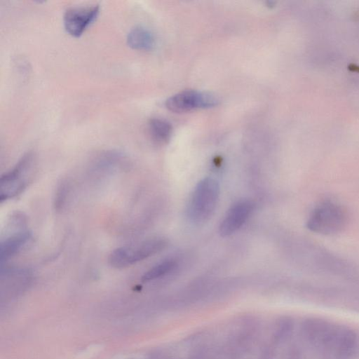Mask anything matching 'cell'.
<instances>
[{
  "mask_svg": "<svg viewBox=\"0 0 359 359\" xmlns=\"http://www.w3.org/2000/svg\"><path fill=\"white\" fill-rule=\"evenodd\" d=\"M302 332L313 346L337 358H348L359 348V338L354 331L321 319H308L302 325Z\"/></svg>",
  "mask_w": 359,
  "mask_h": 359,
  "instance_id": "1",
  "label": "cell"
},
{
  "mask_svg": "<svg viewBox=\"0 0 359 359\" xmlns=\"http://www.w3.org/2000/svg\"><path fill=\"white\" fill-rule=\"evenodd\" d=\"M219 185L210 177L201 180L196 186L187 205V216L195 224H202L211 217L219 196Z\"/></svg>",
  "mask_w": 359,
  "mask_h": 359,
  "instance_id": "2",
  "label": "cell"
},
{
  "mask_svg": "<svg viewBox=\"0 0 359 359\" xmlns=\"http://www.w3.org/2000/svg\"><path fill=\"white\" fill-rule=\"evenodd\" d=\"M347 215L344 209L332 201L317 205L307 220V228L313 232L329 235L339 232L346 226Z\"/></svg>",
  "mask_w": 359,
  "mask_h": 359,
  "instance_id": "3",
  "label": "cell"
},
{
  "mask_svg": "<svg viewBox=\"0 0 359 359\" xmlns=\"http://www.w3.org/2000/svg\"><path fill=\"white\" fill-rule=\"evenodd\" d=\"M25 215L20 212L13 213L6 224L0 243L1 262H6L17 254L31 238Z\"/></svg>",
  "mask_w": 359,
  "mask_h": 359,
  "instance_id": "4",
  "label": "cell"
},
{
  "mask_svg": "<svg viewBox=\"0 0 359 359\" xmlns=\"http://www.w3.org/2000/svg\"><path fill=\"white\" fill-rule=\"evenodd\" d=\"M166 245L165 239L156 238L136 245L120 247L111 252L109 263L116 269L126 268L158 253Z\"/></svg>",
  "mask_w": 359,
  "mask_h": 359,
  "instance_id": "5",
  "label": "cell"
},
{
  "mask_svg": "<svg viewBox=\"0 0 359 359\" xmlns=\"http://www.w3.org/2000/svg\"><path fill=\"white\" fill-rule=\"evenodd\" d=\"M32 155H24L16 165L4 174L0 181V201L3 202L20 194L27 187L31 176Z\"/></svg>",
  "mask_w": 359,
  "mask_h": 359,
  "instance_id": "6",
  "label": "cell"
},
{
  "mask_svg": "<svg viewBox=\"0 0 359 359\" xmlns=\"http://www.w3.org/2000/svg\"><path fill=\"white\" fill-rule=\"evenodd\" d=\"M219 98L208 92L189 90L177 93L165 101V107L171 111L182 113L199 108H210L218 104Z\"/></svg>",
  "mask_w": 359,
  "mask_h": 359,
  "instance_id": "7",
  "label": "cell"
},
{
  "mask_svg": "<svg viewBox=\"0 0 359 359\" xmlns=\"http://www.w3.org/2000/svg\"><path fill=\"white\" fill-rule=\"evenodd\" d=\"M99 11V5L69 8L63 18L66 31L73 36H80L97 18Z\"/></svg>",
  "mask_w": 359,
  "mask_h": 359,
  "instance_id": "8",
  "label": "cell"
},
{
  "mask_svg": "<svg viewBox=\"0 0 359 359\" xmlns=\"http://www.w3.org/2000/svg\"><path fill=\"white\" fill-rule=\"evenodd\" d=\"M254 208L250 200H242L233 204L227 211L220 226L222 236H228L237 231L246 222Z\"/></svg>",
  "mask_w": 359,
  "mask_h": 359,
  "instance_id": "9",
  "label": "cell"
},
{
  "mask_svg": "<svg viewBox=\"0 0 359 359\" xmlns=\"http://www.w3.org/2000/svg\"><path fill=\"white\" fill-rule=\"evenodd\" d=\"M127 43L133 49L150 50L154 46V37L148 29L137 27L128 33Z\"/></svg>",
  "mask_w": 359,
  "mask_h": 359,
  "instance_id": "10",
  "label": "cell"
},
{
  "mask_svg": "<svg viewBox=\"0 0 359 359\" xmlns=\"http://www.w3.org/2000/svg\"><path fill=\"white\" fill-rule=\"evenodd\" d=\"M149 131L154 140L165 143L171 136L172 126L164 119L154 118L149 122Z\"/></svg>",
  "mask_w": 359,
  "mask_h": 359,
  "instance_id": "11",
  "label": "cell"
},
{
  "mask_svg": "<svg viewBox=\"0 0 359 359\" xmlns=\"http://www.w3.org/2000/svg\"><path fill=\"white\" fill-rule=\"evenodd\" d=\"M176 267V262L172 259L164 260L148 270L142 277L143 282H148L169 273Z\"/></svg>",
  "mask_w": 359,
  "mask_h": 359,
  "instance_id": "12",
  "label": "cell"
},
{
  "mask_svg": "<svg viewBox=\"0 0 359 359\" xmlns=\"http://www.w3.org/2000/svg\"><path fill=\"white\" fill-rule=\"evenodd\" d=\"M292 327V324L290 320L288 319L283 320L277 326V330L276 331V338L278 340H281L289 334L291 332Z\"/></svg>",
  "mask_w": 359,
  "mask_h": 359,
  "instance_id": "13",
  "label": "cell"
},
{
  "mask_svg": "<svg viewBox=\"0 0 359 359\" xmlns=\"http://www.w3.org/2000/svg\"><path fill=\"white\" fill-rule=\"evenodd\" d=\"M67 187L65 182H62L58 187L55 199V205L57 209L61 208V207L63 205L64 201L65 200L66 194L67 193Z\"/></svg>",
  "mask_w": 359,
  "mask_h": 359,
  "instance_id": "14",
  "label": "cell"
}]
</instances>
